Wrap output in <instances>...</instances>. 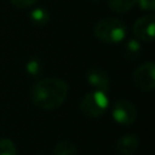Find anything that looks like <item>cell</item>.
<instances>
[{"instance_id": "obj_10", "label": "cell", "mask_w": 155, "mask_h": 155, "mask_svg": "<svg viewBox=\"0 0 155 155\" xmlns=\"http://www.w3.org/2000/svg\"><path fill=\"white\" fill-rule=\"evenodd\" d=\"M108 4L111 11L124 13L130 11L137 4V0H108Z\"/></svg>"}, {"instance_id": "obj_7", "label": "cell", "mask_w": 155, "mask_h": 155, "mask_svg": "<svg viewBox=\"0 0 155 155\" xmlns=\"http://www.w3.org/2000/svg\"><path fill=\"white\" fill-rule=\"evenodd\" d=\"M86 78H87V81L90 82V85L93 86L98 91L107 92L110 87V79H109L108 73L98 65H93V67L88 68V70L86 73Z\"/></svg>"}, {"instance_id": "obj_13", "label": "cell", "mask_w": 155, "mask_h": 155, "mask_svg": "<svg viewBox=\"0 0 155 155\" xmlns=\"http://www.w3.org/2000/svg\"><path fill=\"white\" fill-rule=\"evenodd\" d=\"M0 155H17V148L11 139L0 138Z\"/></svg>"}, {"instance_id": "obj_17", "label": "cell", "mask_w": 155, "mask_h": 155, "mask_svg": "<svg viewBox=\"0 0 155 155\" xmlns=\"http://www.w3.org/2000/svg\"><path fill=\"white\" fill-rule=\"evenodd\" d=\"M93 1H98V0H93Z\"/></svg>"}, {"instance_id": "obj_6", "label": "cell", "mask_w": 155, "mask_h": 155, "mask_svg": "<svg viewBox=\"0 0 155 155\" xmlns=\"http://www.w3.org/2000/svg\"><path fill=\"white\" fill-rule=\"evenodd\" d=\"M134 36L144 42H151L155 38V16L153 13L138 18L133 24Z\"/></svg>"}, {"instance_id": "obj_1", "label": "cell", "mask_w": 155, "mask_h": 155, "mask_svg": "<svg viewBox=\"0 0 155 155\" xmlns=\"http://www.w3.org/2000/svg\"><path fill=\"white\" fill-rule=\"evenodd\" d=\"M68 84L58 78H46L35 82L30 90V98L34 105L44 110H52L61 107L68 96Z\"/></svg>"}, {"instance_id": "obj_9", "label": "cell", "mask_w": 155, "mask_h": 155, "mask_svg": "<svg viewBox=\"0 0 155 155\" xmlns=\"http://www.w3.org/2000/svg\"><path fill=\"white\" fill-rule=\"evenodd\" d=\"M52 155H78V149L73 142L64 139L56 144L52 150Z\"/></svg>"}, {"instance_id": "obj_15", "label": "cell", "mask_w": 155, "mask_h": 155, "mask_svg": "<svg viewBox=\"0 0 155 155\" xmlns=\"http://www.w3.org/2000/svg\"><path fill=\"white\" fill-rule=\"evenodd\" d=\"M142 10L145 11H154L155 10V0H137Z\"/></svg>"}, {"instance_id": "obj_5", "label": "cell", "mask_w": 155, "mask_h": 155, "mask_svg": "<svg viewBox=\"0 0 155 155\" xmlns=\"http://www.w3.org/2000/svg\"><path fill=\"white\" fill-rule=\"evenodd\" d=\"M113 119L121 125H131L137 119V108L127 99H119L113 107Z\"/></svg>"}, {"instance_id": "obj_12", "label": "cell", "mask_w": 155, "mask_h": 155, "mask_svg": "<svg viewBox=\"0 0 155 155\" xmlns=\"http://www.w3.org/2000/svg\"><path fill=\"white\" fill-rule=\"evenodd\" d=\"M142 51V46L139 44V41L134 40V39H131L126 42L125 45V56L130 59H134L139 56Z\"/></svg>"}, {"instance_id": "obj_16", "label": "cell", "mask_w": 155, "mask_h": 155, "mask_svg": "<svg viewBox=\"0 0 155 155\" xmlns=\"http://www.w3.org/2000/svg\"><path fill=\"white\" fill-rule=\"evenodd\" d=\"M16 7H19V8H27L31 5H34L38 0H10Z\"/></svg>"}, {"instance_id": "obj_4", "label": "cell", "mask_w": 155, "mask_h": 155, "mask_svg": "<svg viewBox=\"0 0 155 155\" xmlns=\"http://www.w3.org/2000/svg\"><path fill=\"white\" fill-rule=\"evenodd\" d=\"M132 81L142 91H153L155 88V64L153 62L140 64L133 71Z\"/></svg>"}, {"instance_id": "obj_14", "label": "cell", "mask_w": 155, "mask_h": 155, "mask_svg": "<svg viewBox=\"0 0 155 155\" xmlns=\"http://www.w3.org/2000/svg\"><path fill=\"white\" fill-rule=\"evenodd\" d=\"M27 70L30 75L35 76V75L40 74V71H41V63L36 59H30L27 63Z\"/></svg>"}, {"instance_id": "obj_2", "label": "cell", "mask_w": 155, "mask_h": 155, "mask_svg": "<svg viewBox=\"0 0 155 155\" xmlns=\"http://www.w3.org/2000/svg\"><path fill=\"white\" fill-rule=\"evenodd\" d=\"M94 36L104 44H116L125 39L127 27L119 18H103L98 21L93 29Z\"/></svg>"}, {"instance_id": "obj_3", "label": "cell", "mask_w": 155, "mask_h": 155, "mask_svg": "<svg viewBox=\"0 0 155 155\" xmlns=\"http://www.w3.org/2000/svg\"><path fill=\"white\" fill-rule=\"evenodd\" d=\"M109 105V98L103 91H91L84 96L80 102V111L88 117H99L102 116Z\"/></svg>"}, {"instance_id": "obj_8", "label": "cell", "mask_w": 155, "mask_h": 155, "mask_svg": "<svg viewBox=\"0 0 155 155\" xmlns=\"http://www.w3.org/2000/svg\"><path fill=\"white\" fill-rule=\"evenodd\" d=\"M138 149V138L133 134L120 137L114 144L115 155H134Z\"/></svg>"}, {"instance_id": "obj_11", "label": "cell", "mask_w": 155, "mask_h": 155, "mask_svg": "<svg viewBox=\"0 0 155 155\" xmlns=\"http://www.w3.org/2000/svg\"><path fill=\"white\" fill-rule=\"evenodd\" d=\"M30 19L36 25H45L50 21V13L45 8H35L30 13Z\"/></svg>"}]
</instances>
